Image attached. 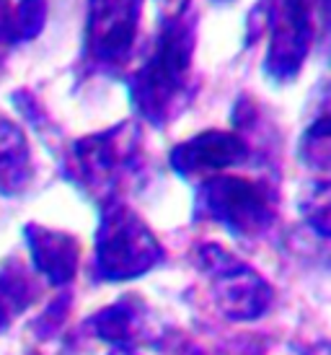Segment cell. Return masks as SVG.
<instances>
[{"mask_svg": "<svg viewBox=\"0 0 331 355\" xmlns=\"http://www.w3.org/2000/svg\"><path fill=\"white\" fill-rule=\"evenodd\" d=\"M197 265L210 286V298L217 311L231 322H256L274 301L272 286L256 270L241 262L217 244H207L197 252Z\"/></svg>", "mask_w": 331, "mask_h": 355, "instance_id": "1", "label": "cell"}, {"mask_svg": "<svg viewBox=\"0 0 331 355\" xmlns=\"http://www.w3.org/2000/svg\"><path fill=\"white\" fill-rule=\"evenodd\" d=\"M163 259V249L143 220L125 210L101 223L96 239V277L104 283H127L143 277Z\"/></svg>", "mask_w": 331, "mask_h": 355, "instance_id": "2", "label": "cell"}, {"mask_svg": "<svg viewBox=\"0 0 331 355\" xmlns=\"http://www.w3.org/2000/svg\"><path fill=\"white\" fill-rule=\"evenodd\" d=\"M205 207L238 236H256L269 226V200L249 182H217Z\"/></svg>", "mask_w": 331, "mask_h": 355, "instance_id": "3", "label": "cell"}, {"mask_svg": "<svg viewBox=\"0 0 331 355\" xmlns=\"http://www.w3.org/2000/svg\"><path fill=\"white\" fill-rule=\"evenodd\" d=\"M26 241H29L31 262L49 286L62 288L75 277L80 249L73 236L60 234V231H49V228L31 226L26 228Z\"/></svg>", "mask_w": 331, "mask_h": 355, "instance_id": "4", "label": "cell"}, {"mask_svg": "<svg viewBox=\"0 0 331 355\" xmlns=\"http://www.w3.org/2000/svg\"><path fill=\"white\" fill-rule=\"evenodd\" d=\"M91 332L114 347H132L145 337V306L137 304L132 296L119 298L117 304L101 309L88 319Z\"/></svg>", "mask_w": 331, "mask_h": 355, "instance_id": "5", "label": "cell"}, {"mask_svg": "<svg viewBox=\"0 0 331 355\" xmlns=\"http://www.w3.org/2000/svg\"><path fill=\"white\" fill-rule=\"evenodd\" d=\"M39 298V283L19 259L0 262V335L8 332L34 301Z\"/></svg>", "mask_w": 331, "mask_h": 355, "instance_id": "6", "label": "cell"}, {"mask_svg": "<svg viewBox=\"0 0 331 355\" xmlns=\"http://www.w3.org/2000/svg\"><path fill=\"white\" fill-rule=\"evenodd\" d=\"M109 355H135L132 350H125V347H114V350H109Z\"/></svg>", "mask_w": 331, "mask_h": 355, "instance_id": "7", "label": "cell"}]
</instances>
